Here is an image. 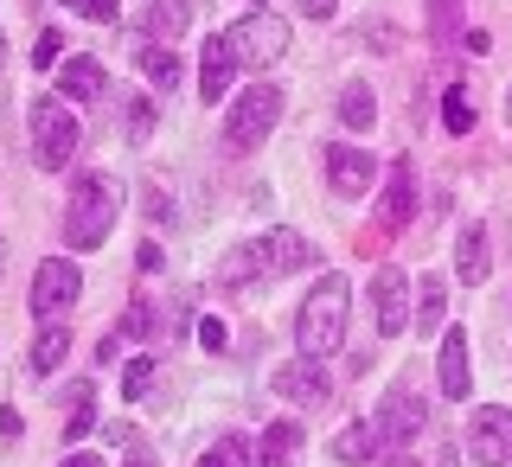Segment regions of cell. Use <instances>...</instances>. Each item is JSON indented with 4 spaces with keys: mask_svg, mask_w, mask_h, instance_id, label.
I'll return each mask as SVG.
<instances>
[{
    "mask_svg": "<svg viewBox=\"0 0 512 467\" xmlns=\"http://www.w3.org/2000/svg\"><path fill=\"white\" fill-rule=\"evenodd\" d=\"M154 378H160V359H148V352H141V359H128V372H122V397H128V404H141V397L154 391Z\"/></svg>",
    "mask_w": 512,
    "mask_h": 467,
    "instance_id": "cell-27",
    "label": "cell"
},
{
    "mask_svg": "<svg viewBox=\"0 0 512 467\" xmlns=\"http://www.w3.org/2000/svg\"><path fill=\"white\" fill-rule=\"evenodd\" d=\"M135 58H141V77H148V84H160V96L180 84V58H173V45H141Z\"/></svg>",
    "mask_w": 512,
    "mask_h": 467,
    "instance_id": "cell-23",
    "label": "cell"
},
{
    "mask_svg": "<svg viewBox=\"0 0 512 467\" xmlns=\"http://www.w3.org/2000/svg\"><path fill=\"white\" fill-rule=\"evenodd\" d=\"M231 77H237L231 45H224V39H205V52H199V90H205V103H224Z\"/></svg>",
    "mask_w": 512,
    "mask_h": 467,
    "instance_id": "cell-16",
    "label": "cell"
},
{
    "mask_svg": "<svg viewBox=\"0 0 512 467\" xmlns=\"http://www.w3.org/2000/svg\"><path fill=\"white\" fill-rule=\"evenodd\" d=\"M58 96H64V103H103V96H109L103 64H96V58H64L58 64Z\"/></svg>",
    "mask_w": 512,
    "mask_h": 467,
    "instance_id": "cell-15",
    "label": "cell"
},
{
    "mask_svg": "<svg viewBox=\"0 0 512 467\" xmlns=\"http://www.w3.org/2000/svg\"><path fill=\"white\" fill-rule=\"evenodd\" d=\"M64 352H71V333H64V320H52V327H39V340H32L26 372H32V378H52L58 365H64Z\"/></svg>",
    "mask_w": 512,
    "mask_h": 467,
    "instance_id": "cell-19",
    "label": "cell"
},
{
    "mask_svg": "<svg viewBox=\"0 0 512 467\" xmlns=\"http://www.w3.org/2000/svg\"><path fill=\"white\" fill-rule=\"evenodd\" d=\"M372 320H378L384 340H391V333H404L410 320H416V308H410V276L397 263H384L378 276H372Z\"/></svg>",
    "mask_w": 512,
    "mask_h": 467,
    "instance_id": "cell-10",
    "label": "cell"
},
{
    "mask_svg": "<svg viewBox=\"0 0 512 467\" xmlns=\"http://www.w3.org/2000/svg\"><path fill=\"white\" fill-rule=\"evenodd\" d=\"M442 128H448V135H468V128H474V96H468V84H455V90L442 96Z\"/></svg>",
    "mask_w": 512,
    "mask_h": 467,
    "instance_id": "cell-26",
    "label": "cell"
},
{
    "mask_svg": "<svg viewBox=\"0 0 512 467\" xmlns=\"http://www.w3.org/2000/svg\"><path fill=\"white\" fill-rule=\"evenodd\" d=\"M301 7H308V20H327V13H333V0H301Z\"/></svg>",
    "mask_w": 512,
    "mask_h": 467,
    "instance_id": "cell-35",
    "label": "cell"
},
{
    "mask_svg": "<svg viewBox=\"0 0 512 467\" xmlns=\"http://www.w3.org/2000/svg\"><path fill=\"white\" fill-rule=\"evenodd\" d=\"M116 212H122V186L109 180V173H77V180H71V199H64V244H71V250L109 244Z\"/></svg>",
    "mask_w": 512,
    "mask_h": 467,
    "instance_id": "cell-2",
    "label": "cell"
},
{
    "mask_svg": "<svg viewBox=\"0 0 512 467\" xmlns=\"http://www.w3.org/2000/svg\"><path fill=\"white\" fill-rule=\"evenodd\" d=\"M250 461V448H244V436H224V442H212L199 455V467H244Z\"/></svg>",
    "mask_w": 512,
    "mask_h": 467,
    "instance_id": "cell-29",
    "label": "cell"
},
{
    "mask_svg": "<svg viewBox=\"0 0 512 467\" xmlns=\"http://www.w3.org/2000/svg\"><path fill=\"white\" fill-rule=\"evenodd\" d=\"M0 442H20V410L0 404Z\"/></svg>",
    "mask_w": 512,
    "mask_h": 467,
    "instance_id": "cell-34",
    "label": "cell"
},
{
    "mask_svg": "<svg viewBox=\"0 0 512 467\" xmlns=\"http://www.w3.org/2000/svg\"><path fill=\"white\" fill-rule=\"evenodd\" d=\"M58 467H109V461H96V455H71V461H58Z\"/></svg>",
    "mask_w": 512,
    "mask_h": 467,
    "instance_id": "cell-37",
    "label": "cell"
},
{
    "mask_svg": "<svg viewBox=\"0 0 512 467\" xmlns=\"http://www.w3.org/2000/svg\"><path fill=\"white\" fill-rule=\"evenodd\" d=\"M423 13H429V39H436V45H448V39H455L461 0H423Z\"/></svg>",
    "mask_w": 512,
    "mask_h": 467,
    "instance_id": "cell-28",
    "label": "cell"
},
{
    "mask_svg": "<svg viewBox=\"0 0 512 467\" xmlns=\"http://www.w3.org/2000/svg\"><path fill=\"white\" fill-rule=\"evenodd\" d=\"M295 448H301V423H295V416H282V423H269L263 442L250 448V467H288Z\"/></svg>",
    "mask_w": 512,
    "mask_h": 467,
    "instance_id": "cell-17",
    "label": "cell"
},
{
    "mask_svg": "<svg viewBox=\"0 0 512 467\" xmlns=\"http://www.w3.org/2000/svg\"><path fill=\"white\" fill-rule=\"evenodd\" d=\"M224 45H231V58L237 64H250V71H269V64H282L288 58V20L282 13H244L231 32H224Z\"/></svg>",
    "mask_w": 512,
    "mask_h": 467,
    "instance_id": "cell-6",
    "label": "cell"
},
{
    "mask_svg": "<svg viewBox=\"0 0 512 467\" xmlns=\"http://www.w3.org/2000/svg\"><path fill=\"white\" fill-rule=\"evenodd\" d=\"M340 122H346V128H372V122H378L372 84H346V90H340Z\"/></svg>",
    "mask_w": 512,
    "mask_h": 467,
    "instance_id": "cell-24",
    "label": "cell"
},
{
    "mask_svg": "<svg viewBox=\"0 0 512 467\" xmlns=\"http://www.w3.org/2000/svg\"><path fill=\"white\" fill-rule=\"evenodd\" d=\"M122 467H154V455H148V448H128V461Z\"/></svg>",
    "mask_w": 512,
    "mask_h": 467,
    "instance_id": "cell-36",
    "label": "cell"
},
{
    "mask_svg": "<svg viewBox=\"0 0 512 467\" xmlns=\"http://www.w3.org/2000/svg\"><path fill=\"white\" fill-rule=\"evenodd\" d=\"M506 122H512V96H506Z\"/></svg>",
    "mask_w": 512,
    "mask_h": 467,
    "instance_id": "cell-40",
    "label": "cell"
},
{
    "mask_svg": "<svg viewBox=\"0 0 512 467\" xmlns=\"http://www.w3.org/2000/svg\"><path fill=\"white\" fill-rule=\"evenodd\" d=\"M410 218H416V167H410V160H391V186H384L378 224H384V231H404Z\"/></svg>",
    "mask_w": 512,
    "mask_h": 467,
    "instance_id": "cell-14",
    "label": "cell"
},
{
    "mask_svg": "<svg viewBox=\"0 0 512 467\" xmlns=\"http://www.w3.org/2000/svg\"><path fill=\"white\" fill-rule=\"evenodd\" d=\"M122 333H154V308H148V301H135V308H128Z\"/></svg>",
    "mask_w": 512,
    "mask_h": 467,
    "instance_id": "cell-32",
    "label": "cell"
},
{
    "mask_svg": "<svg viewBox=\"0 0 512 467\" xmlns=\"http://www.w3.org/2000/svg\"><path fill=\"white\" fill-rule=\"evenodd\" d=\"M442 308H448V301H442V282L423 276V282H416V320H410V327L416 333H436L442 327Z\"/></svg>",
    "mask_w": 512,
    "mask_h": 467,
    "instance_id": "cell-25",
    "label": "cell"
},
{
    "mask_svg": "<svg viewBox=\"0 0 512 467\" xmlns=\"http://www.w3.org/2000/svg\"><path fill=\"white\" fill-rule=\"evenodd\" d=\"M423 416H429V404H423V391L416 384H391L384 391V404H378V436H384V448H404V442H416V429H423Z\"/></svg>",
    "mask_w": 512,
    "mask_h": 467,
    "instance_id": "cell-9",
    "label": "cell"
},
{
    "mask_svg": "<svg viewBox=\"0 0 512 467\" xmlns=\"http://www.w3.org/2000/svg\"><path fill=\"white\" fill-rule=\"evenodd\" d=\"M77 295H84V269H77L71 256L39 263V276H32V320H39V327H52L58 314L77 308Z\"/></svg>",
    "mask_w": 512,
    "mask_h": 467,
    "instance_id": "cell-7",
    "label": "cell"
},
{
    "mask_svg": "<svg viewBox=\"0 0 512 467\" xmlns=\"http://www.w3.org/2000/svg\"><path fill=\"white\" fill-rule=\"evenodd\" d=\"M58 52H64V39H58V32H39V58H32V64H45V71H52Z\"/></svg>",
    "mask_w": 512,
    "mask_h": 467,
    "instance_id": "cell-33",
    "label": "cell"
},
{
    "mask_svg": "<svg viewBox=\"0 0 512 467\" xmlns=\"http://www.w3.org/2000/svg\"><path fill=\"white\" fill-rule=\"evenodd\" d=\"M378 180V154L352 148V141H340V148H327V186L340 192V199H365Z\"/></svg>",
    "mask_w": 512,
    "mask_h": 467,
    "instance_id": "cell-11",
    "label": "cell"
},
{
    "mask_svg": "<svg viewBox=\"0 0 512 467\" xmlns=\"http://www.w3.org/2000/svg\"><path fill=\"white\" fill-rule=\"evenodd\" d=\"M442 397L468 404V384H474V359H468V327H442V359H436Z\"/></svg>",
    "mask_w": 512,
    "mask_h": 467,
    "instance_id": "cell-12",
    "label": "cell"
},
{
    "mask_svg": "<svg viewBox=\"0 0 512 467\" xmlns=\"http://www.w3.org/2000/svg\"><path fill=\"white\" fill-rule=\"evenodd\" d=\"M384 467H416V461H410V455H397V461H384Z\"/></svg>",
    "mask_w": 512,
    "mask_h": 467,
    "instance_id": "cell-38",
    "label": "cell"
},
{
    "mask_svg": "<svg viewBox=\"0 0 512 467\" xmlns=\"http://www.w3.org/2000/svg\"><path fill=\"white\" fill-rule=\"evenodd\" d=\"M128 141H148L154 135V103H148V96H128Z\"/></svg>",
    "mask_w": 512,
    "mask_h": 467,
    "instance_id": "cell-30",
    "label": "cell"
},
{
    "mask_svg": "<svg viewBox=\"0 0 512 467\" xmlns=\"http://www.w3.org/2000/svg\"><path fill=\"white\" fill-rule=\"evenodd\" d=\"M96 429V391L90 384H64V442H84Z\"/></svg>",
    "mask_w": 512,
    "mask_h": 467,
    "instance_id": "cell-21",
    "label": "cell"
},
{
    "mask_svg": "<svg viewBox=\"0 0 512 467\" xmlns=\"http://www.w3.org/2000/svg\"><path fill=\"white\" fill-rule=\"evenodd\" d=\"M276 122H282V90L276 84H250L231 109H224V148L256 154L269 135H276Z\"/></svg>",
    "mask_w": 512,
    "mask_h": 467,
    "instance_id": "cell-4",
    "label": "cell"
},
{
    "mask_svg": "<svg viewBox=\"0 0 512 467\" xmlns=\"http://www.w3.org/2000/svg\"><path fill=\"white\" fill-rule=\"evenodd\" d=\"M0 269H7V244H0Z\"/></svg>",
    "mask_w": 512,
    "mask_h": 467,
    "instance_id": "cell-39",
    "label": "cell"
},
{
    "mask_svg": "<svg viewBox=\"0 0 512 467\" xmlns=\"http://www.w3.org/2000/svg\"><path fill=\"white\" fill-rule=\"evenodd\" d=\"M186 20H192V7H186V0H154V7L141 13V32H148V39H160V45H167L173 32H186Z\"/></svg>",
    "mask_w": 512,
    "mask_h": 467,
    "instance_id": "cell-22",
    "label": "cell"
},
{
    "mask_svg": "<svg viewBox=\"0 0 512 467\" xmlns=\"http://www.w3.org/2000/svg\"><path fill=\"white\" fill-rule=\"evenodd\" d=\"M64 7H77L84 20H116V7H122V0H64Z\"/></svg>",
    "mask_w": 512,
    "mask_h": 467,
    "instance_id": "cell-31",
    "label": "cell"
},
{
    "mask_svg": "<svg viewBox=\"0 0 512 467\" xmlns=\"http://www.w3.org/2000/svg\"><path fill=\"white\" fill-rule=\"evenodd\" d=\"M487 231H480V224H468V231H461V244H455V276L468 282V288H480L487 282Z\"/></svg>",
    "mask_w": 512,
    "mask_h": 467,
    "instance_id": "cell-20",
    "label": "cell"
},
{
    "mask_svg": "<svg viewBox=\"0 0 512 467\" xmlns=\"http://www.w3.org/2000/svg\"><path fill=\"white\" fill-rule=\"evenodd\" d=\"M276 391L295 410H320L333 397V384H327V372H320V359H295V365H282V372H276Z\"/></svg>",
    "mask_w": 512,
    "mask_h": 467,
    "instance_id": "cell-13",
    "label": "cell"
},
{
    "mask_svg": "<svg viewBox=\"0 0 512 467\" xmlns=\"http://www.w3.org/2000/svg\"><path fill=\"white\" fill-rule=\"evenodd\" d=\"M384 455V436H378V423H352L333 436V461H346V467H372Z\"/></svg>",
    "mask_w": 512,
    "mask_h": 467,
    "instance_id": "cell-18",
    "label": "cell"
},
{
    "mask_svg": "<svg viewBox=\"0 0 512 467\" xmlns=\"http://www.w3.org/2000/svg\"><path fill=\"white\" fill-rule=\"evenodd\" d=\"M346 314H352V282L346 276H320L314 295L301 301V320H295L301 359H333L340 340H346Z\"/></svg>",
    "mask_w": 512,
    "mask_h": 467,
    "instance_id": "cell-3",
    "label": "cell"
},
{
    "mask_svg": "<svg viewBox=\"0 0 512 467\" xmlns=\"http://www.w3.org/2000/svg\"><path fill=\"white\" fill-rule=\"evenodd\" d=\"M77 109H64L58 96H39L32 103V160H39L45 173H58V167H71V154H77Z\"/></svg>",
    "mask_w": 512,
    "mask_h": 467,
    "instance_id": "cell-5",
    "label": "cell"
},
{
    "mask_svg": "<svg viewBox=\"0 0 512 467\" xmlns=\"http://www.w3.org/2000/svg\"><path fill=\"white\" fill-rule=\"evenodd\" d=\"M308 263H314L308 237L288 231V224H276V231L250 237V244H237L231 256H224V263H218V282L224 288H250L256 276H295V269H308Z\"/></svg>",
    "mask_w": 512,
    "mask_h": 467,
    "instance_id": "cell-1",
    "label": "cell"
},
{
    "mask_svg": "<svg viewBox=\"0 0 512 467\" xmlns=\"http://www.w3.org/2000/svg\"><path fill=\"white\" fill-rule=\"evenodd\" d=\"M468 461L474 467H512V410L487 404L468 416Z\"/></svg>",
    "mask_w": 512,
    "mask_h": 467,
    "instance_id": "cell-8",
    "label": "cell"
}]
</instances>
